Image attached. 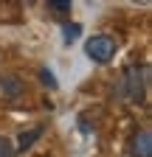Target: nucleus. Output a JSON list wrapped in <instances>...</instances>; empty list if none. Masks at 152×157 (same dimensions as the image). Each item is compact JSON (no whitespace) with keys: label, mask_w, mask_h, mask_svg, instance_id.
I'll use <instances>...</instances> for the list:
<instances>
[{"label":"nucleus","mask_w":152,"mask_h":157,"mask_svg":"<svg viewBox=\"0 0 152 157\" xmlns=\"http://www.w3.org/2000/svg\"><path fill=\"white\" fill-rule=\"evenodd\" d=\"M85 53L93 59V62H110L113 56H116V39L107 36V34H96V36H90L87 42H85Z\"/></svg>","instance_id":"1"},{"label":"nucleus","mask_w":152,"mask_h":157,"mask_svg":"<svg viewBox=\"0 0 152 157\" xmlns=\"http://www.w3.org/2000/svg\"><path fill=\"white\" fill-rule=\"evenodd\" d=\"M138 67H127L124 73V95L127 101H141L144 98V76H138Z\"/></svg>","instance_id":"2"},{"label":"nucleus","mask_w":152,"mask_h":157,"mask_svg":"<svg viewBox=\"0 0 152 157\" xmlns=\"http://www.w3.org/2000/svg\"><path fill=\"white\" fill-rule=\"evenodd\" d=\"M130 151H132V157H152V132L149 129L135 132L130 140Z\"/></svg>","instance_id":"3"},{"label":"nucleus","mask_w":152,"mask_h":157,"mask_svg":"<svg viewBox=\"0 0 152 157\" xmlns=\"http://www.w3.org/2000/svg\"><path fill=\"white\" fill-rule=\"evenodd\" d=\"M0 90H3V95H9V98H20L23 95V82L17 76H3L0 78Z\"/></svg>","instance_id":"4"},{"label":"nucleus","mask_w":152,"mask_h":157,"mask_svg":"<svg viewBox=\"0 0 152 157\" xmlns=\"http://www.w3.org/2000/svg\"><path fill=\"white\" fill-rule=\"evenodd\" d=\"M37 137H42V126H34V129L23 132V135H20V140H17V149H14V151H26V149L37 140Z\"/></svg>","instance_id":"5"},{"label":"nucleus","mask_w":152,"mask_h":157,"mask_svg":"<svg viewBox=\"0 0 152 157\" xmlns=\"http://www.w3.org/2000/svg\"><path fill=\"white\" fill-rule=\"evenodd\" d=\"M79 31H82L79 23H68V25H62V36H65V42H73V39L79 36Z\"/></svg>","instance_id":"6"},{"label":"nucleus","mask_w":152,"mask_h":157,"mask_svg":"<svg viewBox=\"0 0 152 157\" xmlns=\"http://www.w3.org/2000/svg\"><path fill=\"white\" fill-rule=\"evenodd\" d=\"M14 154V146L6 140V137H0V157H11Z\"/></svg>","instance_id":"7"},{"label":"nucleus","mask_w":152,"mask_h":157,"mask_svg":"<svg viewBox=\"0 0 152 157\" xmlns=\"http://www.w3.org/2000/svg\"><path fill=\"white\" fill-rule=\"evenodd\" d=\"M40 76H42V84H48V87H56V78H54V73H51L48 67H42V70H40Z\"/></svg>","instance_id":"8"},{"label":"nucleus","mask_w":152,"mask_h":157,"mask_svg":"<svg viewBox=\"0 0 152 157\" xmlns=\"http://www.w3.org/2000/svg\"><path fill=\"white\" fill-rule=\"evenodd\" d=\"M48 9H54V11H68L70 3H68V0H54V3H48Z\"/></svg>","instance_id":"9"}]
</instances>
